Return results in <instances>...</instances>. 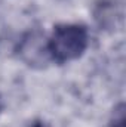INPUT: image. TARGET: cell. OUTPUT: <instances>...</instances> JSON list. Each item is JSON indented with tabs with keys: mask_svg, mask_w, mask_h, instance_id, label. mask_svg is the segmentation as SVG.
<instances>
[{
	"mask_svg": "<svg viewBox=\"0 0 126 127\" xmlns=\"http://www.w3.org/2000/svg\"><path fill=\"white\" fill-rule=\"evenodd\" d=\"M110 127H125V105H123V102L114 108Z\"/></svg>",
	"mask_w": 126,
	"mask_h": 127,
	"instance_id": "cell-2",
	"label": "cell"
},
{
	"mask_svg": "<svg viewBox=\"0 0 126 127\" xmlns=\"http://www.w3.org/2000/svg\"><path fill=\"white\" fill-rule=\"evenodd\" d=\"M89 44L88 28L82 24H58L46 41L49 61L63 65L79 59Z\"/></svg>",
	"mask_w": 126,
	"mask_h": 127,
	"instance_id": "cell-1",
	"label": "cell"
},
{
	"mask_svg": "<svg viewBox=\"0 0 126 127\" xmlns=\"http://www.w3.org/2000/svg\"><path fill=\"white\" fill-rule=\"evenodd\" d=\"M0 109H1V103H0Z\"/></svg>",
	"mask_w": 126,
	"mask_h": 127,
	"instance_id": "cell-3",
	"label": "cell"
}]
</instances>
